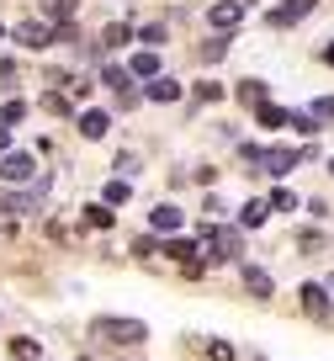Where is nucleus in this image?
I'll return each mask as SVG.
<instances>
[{
    "instance_id": "nucleus-29",
    "label": "nucleus",
    "mask_w": 334,
    "mask_h": 361,
    "mask_svg": "<svg viewBox=\"0 0 334 361\" xmlns=\"http://www.w3.org/2000/svg\"><path fill=\"white\" fill-rule=\"evenodd\" d=\"M223 48H228V43H223V37H212V43H202V59H223Z\"/></svg>"
},
{
    "instance_id": "nucleus-12",
    "label": "nucleus",
    "mask_w": 334,
    "mask_h": 361,
    "mask_svg": "<svg viewBox=\"0 0 334 361\" xmlns=\"http://www.w3.org/2000/svg\"><path fill=\"white\" fill-rule=\"evenodd\" d=\"M106 123H111L106 112H80V133H85V138H101V133H106Z\"/></svg>"
},
{
    "instance_id": "nucleus-21",
    "label": "nucleus",
    "mask_w": 334,
    "mask_h": 361,
    "mask_svg": "<svg viewBox=\"0 0 334 361\" xmlns=\"http://www.w3.org/2000/svg\"><path fill=\"white\" fill-rule=\"evenodd\" d=\"M128 197H133V186H128V180H111V186H106V207L128 202Z\"/></svg>"
},
{
    "instance_id": "nucleus-31",
    "label": "nucleus",
    "mask_w": 334,
    "mask_h": 361,
    "mask_svg": "<svg viewBox=\"0 0 334 361\" xmlns=\"http://www.w3.org/2000/svg\"><path fill=\"white\" fill-rule=\"evenodd\" d=\"M323 64H334V43H329V48H323Z\"/></svg>"
},
{
    "instance_id": "nucleus-25",
    "label": "nucleus",
    "mask_w": 334,
    "mask_h": 361,
    "mask_svg": "<svg viewBox=\"0 0 334 361\" xmlns=\"http://www.w3.org/2000/svg\"><path fill=\"white\" fill-rule=\"evenodd\" d=\"M292 128H297V133H318V117L313 112H292Z\"/></svg>"
},
{
    "instance_id": "nucleus-20",
    "label": "nucleus",
    "mask_w": 334,
    "mask_h": 361,
    "mask_svg": "<svg viewBox=\"0 0 334 361\" xmlns=\"http://www.w3.org/2000/svg\"><path fill=\"white\" fill-rule=\"evenodd\" d=\"M11 356H16V361H32V356H37V340L16 335V340H11Z\"/></svg>"
},
{
    "instance_id": "nucleus-22",
    "label": "nucleus",
    "mask_w": 334,
    "mask_h": 361,
    "mask_svg": "<svg viewBox=\"0 0 334 361\" xmlns=\"http://www.w3.org/2000/svg\"><path fill=\"white\" fill-rule=\"evenodd\" d=\"M85 224H90V228H111V207H106V202H101V207H90V213H85Z\"/></svg>"
},
{
    "instance_id": "nucleus-7",
    "label": "nucleus",
    "mask_w": 334,
    "mask_h": 361,
    "mask_svg": "<svg viewBox=\"0 0 334 361\" xmlns=\"http://www.w3.org/2000/svg\"><path fill=\"white\" fill-rule=\"evenodd\" d=\"M37 22H58V27H69V16H75V0H37Z\"/></svg>"
},
{
    "instance_id": "nucleus-27",
    "label": "nucleus",
    "mask_w": 334,
    "mask_h": 361,
    "mask_svg": "<svg viewBox=\"0 0 334 361\" xmlns=\"http://www.w3.org/2000/svg\"><path fill=\"white\" fill-rule=\"evenodd\" d=\"M271 207H276V213H292V207H297V197H292V192H276V197H271Z\"/></svg>"
},
{
    "instance_id": "nucleus-2",
    "label": "nucleus",
    "mask_w": 334,
    "mask_h": 361,
    "mask_svg": "<svg viewBox=\"0 0 334 361\" xmlns=\"http://www.w3.org/2000/svg\"><path fill=\"white\" fill-rule=\"evenodd\" d=\"M0 180H11V186H27V180H37V159H32V154H16V149H6V154H0Z\"/></svg>"
},
{
    "instance_id": "nucleus-33",
    "label": "nucleus",
    "mask_w": 334,
    "mask_h": 361,
    "mask_svg": "<svg viewBox=\"0 0 334 361\" xmlns=\"http://www.w3.org/2000/svg\"><path fill=\"white\" fill-rule=\"evenodd\" d=\"M0 37H6V32H0Z\"/></svg>"
},
{
    "instance_id": "nucleus-16",
    "label": "nucleus",
    "mask_w": 334,
    "mask_h": 361,
    "mask_svg": "<svg viewBox=\"0 0 334 361\" xmlns=\"http://www.w3.org/2000/svg\"><path fill=\"white\" fill-rule=\"evenodd\" d=\"M191 250H197V245H191V239H170V245H165V255L186 266V260H197V255H191Z\"/></svg>"
},
{
    "instance_id": "nucleus-30",
    "label": "nucleus",
    "mask_w": 334,
    "mask_h": 361,
    "mask_svg": "<svg viewBox=\"0 0 334 361\" xmlns=\"http://www.w3.org/2000/svg\"><path fill=\"white\" fill-rule=\"evenodd\" d=\"M11 85H16V80H11V69L0 64V96H6V90H11Z\"/></svg>"
},
{
    "instance_id": "nucleus-4",
    "label": "nucleus",
    "mask_w": 334,
    "mask_h": 361,
    "mask_svg": "<svg viewBox=\"0 0 334 361\" xmlns=\"http://www.w3.org/2000/svg\"><path fill=\"white\" fill-rule=\"evenodd\" d=\"M313 6H318V0H281L276 11H271V27H292V22H302Z\"/></svg>"
},
{
    "instance_id": "nucleus-26",
    "label": "nucleus",
    "mask_w": 334,
    "mask_h": 361,
    "mask_svg": "<svg viewBox=\"0 0 334 361\" xmlns=\"http://www.w3.org/2000/svg\"><path fill=\"white\" fill-rule=\"evenodd\" d=\"M207 356H212V361H234V345H228V340H212Z\"/></svg>"
},
{
    "instance_id": "nucleus-9",
    "label": "nucleus",
    "mask_w": 334,
    "mask_h": 361,
    "mask_svg": "<svg viewBox=\"0 0 334 361\" xmlns=\"http://www.w3.org/2000/svg\"><path fill=\"white\" fill-rule=\"evenodd\" d=\"M128 75H144V80H154V75H159V54H154V48L133 54V59H128Z\"/></svg>"
},
{
    "instance_id": "nucleus-3",
    "label": "nucleus",
    "mask_w": 334,
    "mask_h": 361,
    "mask_svg": "<svg viewBox=\"0 0 334 361\" xmlns=\"http://www.w3.org/2000/svg\"><path fill=\"white\" fill-rule=\"evenodd\" d=\"M207 22L218 27V32H234V27L245 22V0H218V6L207 11Z\"/></svg>"
},
{
    "instance_id": "nucleus-24",
    "label": "nucleus",
    "mask_w": 334,
    "mask_h": 361,
    "mask_svg": "<svg viewBox=\"0 0 334 361\" xmlns=\"http://www.w3.org/2000/svg\"><path fill=\"white\" fill-rule=\"evenodd\" d=\"M101 80H106V85L117 90V96H123V90H128V69H117V64H111V69H106V75H101Z\"/></svg>"
},
{
    "instance_id": "nucleus-5",
    "label": "nucleus",
    "mask_w": 334,
    "mask_h": 361,
    "mask_svg": "<svg viewBox=\"0 0 334 361\" xmlns=\"http://www.w3.org/2000/svg\"><path fill=\"white\" fill-rule=\"evenodd\" d=\"M16 43H22V48H48V43H54V27H48V22H22V27H16Z\"/></svg>"
},
{
    "instance_id": "nucleus-15",
    "label": "nucleus",
    "mask_w": 334,
    "mask_h": 361,
    "mask_svg": "<svg viewBox=\"0 0 334 361\" xmlns=\"http://www.w3.org/2000/svg\"><path fill=\"white\" fill-rule=\"evenodd\" d=\"M266 213H271L266 202H249L245 213H239V224H245V228H260V224H266Z\"/></svg>"
},
{
    "instance_id": "nucleus-14",
    "label": "nucleus",
    "mask_w": 334,
    "mask_h": 361,
    "mask_svg": "<svg viewBox=\"0 0 334 361\" xmlns=\"http://www.w3.org/2000/svg\"><path fill=\"white\" fill-rule=\"evenodd\" d=\"M260 123H266V128H287V123H292V112H281V106L260 102Z\"/></svg>"
},
{
    "instance_id": "nucleus-6",
    "label": "nucleus",
    "mask_w": 334,
    "mask_h": 361,
    "mask_svg": "<svg viewBox=\"0 0 334 361\" xmlns=\"http://www.w3.org/2000/svg\"><path fill=\"white\" fill-rule=\"evenodd\" d=\"M297 293H302V308H308V319H318V324H323V319H329V298H323V287L308 282V287H297Z\"/></svg>"
},
{
    "instance_id": "nucleus-23",
    "label": "nucleus",
    "mask_w": 334,
    "mask_h": 361,
    "mask_svg": "<svg viewBox=\"0 0 334 361\" xmlns=\"http://www.w3.org/2000/svg\"><path fill=\"white\" fill-rule=\"evenodd\" d=\"M239 102H266V85H260V80H245V85H239Z\"/></svg>"
},
{
    "instance_id": "nucleus-13",
    "label": "nucleus",
    "mask_w": 334,
    "mask_h": 361,
    "mask_svg": "<svg viewBox=\"0 0 334 361\" xmlns=\"http://www.w3.org/2000/svg\"><path fill=\"white\" fill-rule=\"evenodd\" d=\"M154 228L159 234H175L180 228V207H154Z\"/></svg>"
},
{
    "instance_id": "nucleus-28",
    "label": "nucleus",
    "mask_w": 334,
    "mask_h": 361,
    "mask_svg": "<svg viewBox=\"0 0 334 361\" xmlns=\"http://www.w3.org/2000/svg\"><path fill=\"white\" fill-rule=\"evenodd\" d=\"M308 112H313V117H334V96H318V102H313Z\"/></svg>"
},
{
    "instance_id": "nucleus-1",
    "label": "nucleus",
    "mask_w": 334,
    "mask_h": 361,
    "mask_svg": "<svg viewBox=\"0 0 334 361\" xmlns=\"http://www.w3.org/2000/svg\"><path fill=\"white\" fill-rule=\"evenodd\" d=\"M96 335L117 340V345H138V340H149V329L138 324V319H96Z\"/></svg>"
},
{
    "instance_id": "nucleus-8",
    "label": "nucleus",
    "mask_w": 334,
    "mask_h": 361,
    "mask_svg": "<svg viewBox=\"0 0 334 361\" xmlns=\"http://www.w3.org/2000/svg\"><path fill=\"white\" fill-rule=\"evenodd\" d=\"M260 165H266L271 176H287V170L297 165V149H266V159H260Z\"/></svg>"
},
{
    "instance_id": "nucleus-32",
    "label": "nucleus",
    "mask_w": 334,
    "mask_h": 361,
    "mask_svg": "<svg viewBox=\"0 0 334 361\" xmlns=\"http://www.w3.org/2000/svg\"><path fill=\"white\" fill-rule=\"evenodd\" d=\"M0 154H6V128H0Z\"/></svg>"
},
{
    "instance_id": "nucleus-18",
    "label": "nucleus",
    "mask_w": 334,
    "mask_h": 361,
    "mask_svg": "<svg viewBox=\"0 0 334 361\" xmlns=\"http://www.w3.org/2000/svg\"><path fill=\"white\" fill-rule=\"evenodd\" d=\"M22 117H27V106H22V102H6V106H0V128H16Z\"/></svg>"
},
{
    "instance_id": "nucleus-19",
    "label": "nucleus",
    "mask_w": 334,
    "mask_h": 361,
    "mask_svg": "<svg viewBox=\"0 0 334 361\" xmlns=\"http://www.w3.org/2000/svg\"><path fill=\"white\" fill-rule=\"evenodd\" d=\"M128 37H133V32H128L123 22H111L106 32H101V48H117V43H128Z\"/></svg>"
},
{
    "instance_id": "nucleus-17",
    "label": "nucleus",
    "mask_w": 334,
    "mask_h": 361,
    "mask_svg": "<svg viewBox=\"0 0 334 361\" xmlns=\"http://www.w3.org/2000/svg\"><path fill=\"white\" fill-rule=\"evenodd\" d=\"M32 197H16V192H0V213H27Z\"/></svg>"
},
{
    "instance_id": "nucleus-10",
    "label": "nucleus",
    "mask_w": 334,
    "mask_h": 361,
    "mask_svg": "<svg viewBox=\"0 0 334 361\" xmlns=\"http://www.w3.org/2000/svg\"><path fill=\"white\" fill-rule=\"evenodd\" d=\"M144 96H149V102H175L180 85H175V80H165V75H154V80L144 85Z\"/></svg>"
},
{
    "instance_id": "nucleus-11",
    "label": "nucleus",
    "mask_w": 334,
    "mask_h": 361,
    "mask_svg": "<svg viewBox=\"0 0 334 361\" xmlns=\"http://www.w3.org/2000/svg\"><path fill=\"white\" fill-rule=\"evenodd\" d=\"M245 293L249 298H271V276L260 266H245Z\"/></svg>"
}]
</instances>
